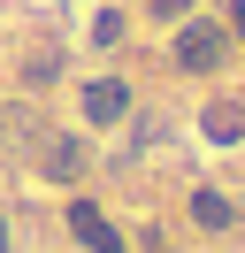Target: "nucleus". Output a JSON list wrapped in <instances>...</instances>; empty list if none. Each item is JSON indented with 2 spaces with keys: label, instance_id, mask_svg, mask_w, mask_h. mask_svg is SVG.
Returning <instances> with one entry per match:
<instances>
[{
  "label": "nucleus",
  "instance_id": "f257e3e1",
  "mask_svg": "<svg viewBox=\"0 0 245 253\" xmlns=\"http://www.w3.org/2000/svg\"><path fill=\"white\" fill-rule=\"evenodd\" d=\"M230 54V23H184L176 31V69H222Z\"/></svg>",
  "mask_w": 245,
  "mask_h": 253
},
{
  "label": "nucleus",
  "instance_id": "f03ea898",
  "mask_svg": "<svg viewBox=\"0 0 245 253\" xmlns=\"http://www.w3.org/2000/svg\"><path fill=\"white\" fill-rule=\"evenodd\" d=\"M122 115H130V92H122L115 77L84 84V123H122Z\"/></svg>",
  "mask_w": 245,
  "mask_h": 253
},
{
  "label": "nucleus",
  "instance_id": "7ed1b4c3",
  "mask_svg": "<svg viewBox=\"0 0 245 253\" xmlns=\"http://www.w3.org/2000/svg\"><path fill=\"white\" fill-rule=\"evenodd\" d=\"M69 230H77V238H84V246H92V253H122V238H115V230H107V215H100V207H84V200H77V207H69Z\"/></svg>",
  "mask_w": 245,
  "mask_h": 253
},
{
  "label": "nucleus",
  "instance_id": "20e7f679",
  "mask_svg": "<svg viewBox=\"0 0 245 253\" xmlns=\"http://www.w3.org/2000/svg\"><path fill=\"white\" fill-rule=\"evenodd\" d=\"M199 130H207V138H222V146L245 138V108H238V100H214V108L199 115Z\"/></svg>",
  "mask_w": 245,
  "mask_h": 253
},
{
  "label": "nucleus",
  "instance_id": "39448f33",
  "mask_svg": "<svg viewBox=\"0 0 245 253\" xmlns=\"http://www.w3.org/2000/svg\"><path fill=\"white\" fill-rule=\"evenodd\" d=\"M77 169H84L77 138H54V146H46V176H77Z\"/></svg>",
  "mask_w": 245,
  "mask_h": 253
},
{
  "label": "nucleus",
  "instance_id": "423d86ee",
  "mask_svg": "<svg viewBox=\"0 0 245 253\" xmlns=\"http://www.w3.org/2000/svg\"><path fill=\"white\" fill-rule=\"evenodd\" d=\"M192 215L207 222V230H222V222H230V200H222V192H199V200H192Z\"/></svg>",
  "mask_w": 245,
  "mask_h": 253
},
{
  "label": "nucleus",
  "instance_id": "0eeeda50",
  "mask_svg": "<svg viewBox=\"0 0 245 253\" xmlns=\"http://www.w3.org/2000/svg\"><path fill=\"white\" fill-rule=\"evenodd\" d=\"M146 8H153V23H184V16L199 8V0H146Z\"/></svg>",
  "mask_w": 245,
  "mask_h": 253
},
{
  "label": "nucleus",
  "instance_id": "6e6552de",
  "mask_svg": "<svg viewBox=\"0 0 245 253\" xmlns=\"http://www.w3.org/2000/svg\"><path fill=\"white\" fill-rule=\"evenodd\" d=\"M230 39H245V0H238V8H230Z\"/></svg>",
  "mask_w": 245,
  "mask_h": 253
},
{
  "label": "nucleus",
  "instance_id": "1a4fd4ad",
  "mask_svg": "<svg viewBox=\"0 0 245 253\" xmlns=\"http://www.w3.org/2000/svg\"><path fill=\"white\" fill-rule=\"evenodd\" d=\"M0 253H8V222H0Z\"/></svg>",
  "mask_w": 245,
  "mask_h": 253
}]
</instances>
